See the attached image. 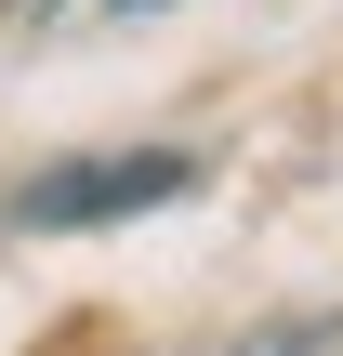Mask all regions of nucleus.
Listing matches in <instances>:
<instances>
[{
    "label": "nucleus",
    "mask_w": 343,
    "mask_h": 356,
    "mask_svg": "<svg viewBox=\"0 0 343 356\" xmlns=\"http://www.w3.org/2000/svg\"><path fill=\"white\" fill-rule=\"evenodd\" d=\"M185 185H198L185 145H119V159H66V172H40V185L13 198V225H26V238H53V225H132V211H172Z\"/></svg>",
    "instance_id": "obj_1"
},
{
    "label": "nucleus",
    "mask_w": 343,
    "mask_h": 356,
    "mask_svg": "<svg viewBox=\"0 0 343 356\" xmlns=\"http://www.w3.org/2000/svg\"><path fill=\"white\" fill-rule=\"evenodd\" d=\"M225 356H343V317H278V330H251Z\"/></svg>",
    "instance_id": "obj_2"
},
{
    "label": "nucleus",
    "mask_w": 343,
    "mask_h": 356,
    "mask_svg": "<svg viewBox=\"0 0 343 356\" xmlns=\"http://www.w3.org/2000/svg\"><path fill=\"white\" fill-rule=\"evenodd\" d=\"M106 13H159V0H106Z\"/></svg>",
    "instance_id": "obj_3"
}]
</instances>
